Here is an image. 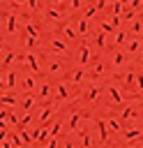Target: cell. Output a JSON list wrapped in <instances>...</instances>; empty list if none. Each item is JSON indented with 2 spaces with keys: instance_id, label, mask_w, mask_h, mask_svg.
<instances>
[{
  "instance_id": "1",
  "label": "cell",
  "mask_w": 143,
  "mask_h": 148,
  "mask_svg": "<svg viewBox=\"0 0 143 148\" xmlns=\"http://www.w3.org/2000/svg\"><path fill=\"white\" fill-rule=\"evenodd\" d=\"M136 136H138V132H136V130H131V132H127V139H136Z\"/></svg>"
},
{
  "instance_id": "2",
  "label": "cell",
  "mask_w": 143,
  "mask_h": 148,
  "mask_svg": "<svg viewBox=\"0 0 143 148\" xmlns=\"http://www.w3.org/2000/svg\"><path fill=\"white\" fill-rule=\"evenodd\" d=\"M136 83H138V88L143 90V76H138V81H136Z\"/></svg>"
}]
</instances>
